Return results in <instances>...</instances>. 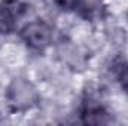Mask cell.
Returning a JSON list of instances; mask_svg holds the SVG:
<instances>
[{
  "label": "cell",
  "instance_id": "6da1fadb",
  "mask_svg": "<svg viewBox=\"0 0 128 126\" xmlns=\"http://www.w3.org/2000/svg\"><path fill=\"white\" fill-rule=\"evenodd\" d=\"M6 101L12 111H27L36 105L39 95L30 82L26 79H16L6 91Z\"/></svg>",
  "mask_w": 128,
  "mask_h": 126
},
{
  "label": "cell",
  "instance_id": "7a4b0ae2",
  "mask_svg": "<svg viewBox=\"0 0 128 126\" xmlns=\"http://www.w3.org/2000/svg\"><path fill=\"white\" fill-rule=\"evenodd\" d=\"M22 42L33 51H43L52 42V28L40 19L26 24L20 33Z\"/></svg>",
  "mask_w": 128,
  "mask_h": 126
},
{
  "label": "cell",
  "instance_id": "3957f363",
  "mask_svg": "<svg viewBox=\"0 0 128 126\" xmlns=\"http://www.w3.org/2000/svg\"><path fill=\"white\" fill-rule=\"evenodd\" d=\"M27 10L28 6L21 0H3L0 3V33H10Z\"/></svg>",
  "mask_w": 128,
  "mask_h": 126
},
{
  "label": "cell",
  "instance_id": "277c9868",
  "mask_svg": "<svg viewBox=\"0 0 128 126\" xmlns=\"http://www.w3.org/2000/svg\"><path fill=\"white\" fill-rule=\"evenodd\" d=\"M80 119L85 125H106L110 122L109 113L97 102L88 101L80 110Z\"/></svg>",
  "mask_w": 128,
  "mask_h": 126
},
{
  "label": "cell",
  "instance_id": "5b68a950",
  "mask_svg": "<svg viewBox=\"0 0 128 126\" xmlns=\"http://www.w3.org/2000/svg\"><path fill=\"white\" fill-rule=\"evenodd\" d=\"M76 9H79V12L90 19L101 15V10H103L100 0H79V4Z\"/></svg>",
  "mask_w": 128,
  "mask_h": 126
},
{
  "label": "cell",
  "instance_id": "8992f818",
  "mask_svg": "<svg viewBox=\"0 0 128 126\" xmlns=\"http://www.w3.org/2000/svg\"><path fill=\"white\" fill-rule=\"evenodd\" d=\"M113 73H115L122 91L128 94V63L127 61H116L113 64Z\"/></svg>",
  "mask_w": 128,
  "mask_h": 126
},
{
  "label": "cell",
  "instance_id": "52a82bcc",
  "mask_svg": "<svg viewBox=\"0 0 128 126\" xmlns=\"http://www.w3.org/2000/svg\"><path fill=\"white\" fill-rule=\"evenodd\" d=\"M54 3L61 9H76L79 4V0H54Z\"/></svg>",
  "mask_w": 128,
  "mask_h": 126
}]
</instances>
